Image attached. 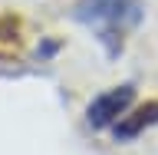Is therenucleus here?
<instances>
[{"label":"nucleus","mask_w":158,"mask_h":155,"mask_svg":"<svg viewBox=\"0 0 158 155\" xmlns=\"http://www.w3.org/2000/svg\"><path fill=\"white\" fill-rule=\"evenodd\" d=\"M76 20L89 23L106 43V50L118 56L125 33L142 23V0H79Z\"/></svg>","instance_id":"obj_1"},{"label":"nucleus","mask_w":158,"mask_h":155,"mask_svg":"<svg viewBox=\"0 0 158 155\" xmlns=\"http://www.w3.org/2000/svg\"><path fill=\"white\" fill-rule=\"evenodd\" d=\"M132 102H135V86H132V83L115 86V89H109V93H99V96L89 102V109H86V122L102 132V129L115 126L118 119L128 112Z\"/></svg>","instance_id":"obj_2"},{"label":"nucleus","mask_w":158,"mask_h":155,"mask_svg":"<svg viewBox=\"0 0 158 155\" xmlns=\"http://www.w3.org/2000/svg\"><path fill=\"white\" fill-rule=\"evenodd\" d=\"M152 126H158V102H142V106H135L125 119L115 122V139L118 142H128V139L142 136V132L152 129Z\"/></svg>","instance_id":"obj_3"}]
</instances>
